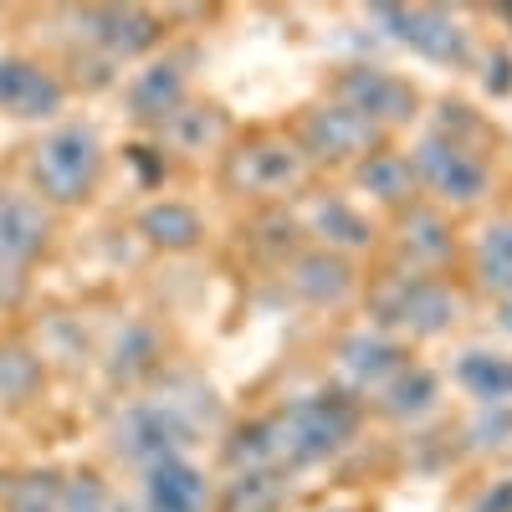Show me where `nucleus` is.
I'll return each mask as SVG.
<instances>
[{"label":"nucleus","instance_id":"nucleus-1","mask_svg":"<svg viewBox=\"0 0 512 512\" xmlns=\"http://www.w3.org/2000/svg\"><path fill=\"white\" fill-rule=\"evenodd\" d=\"M103 180V144L88 123H62L31 154V185L52 205H82Z\"/></svg>","mask_w":512,"mask_h":512},{"label":"nucleus","instance_id":"nucleus-2","mask_svg":"<svg viewBox=\"0 0 512 512\" xmlns=\"http://www.w3.org/2000/svg\"><path fill=\"white\" fill-rule=\"evenodd\" d=\"M272 425H277L282 461L287 466H313V461L333 456L359 431V405L344 390H323V395L292 400L282 415H272Z\"/></svg>","mask_w":512,"mask_h":512},{"label":"nucleus","instance_id":"nucleus-3","mask_svg":"<svg viewBox=\"0 0 512 512\" xmlns=\"http://www.w3.org/2000/svg\"><path fill=\"white\" fill-rule=\"evenodd\" d=\"M190 446V420L180 415L175 400H159V405H134L118 420V456H128L134 466H159V461H175Z\"/></svg>","mask_w":512,"mask_h":512},{"label":"nucleus","instance_id":"nucleus-4","mask_svg":"<svg viewBox=\"0 0 512 512\" xmlns=\"http://www.w3.org/2000/svg\"><path fill=\"white\" fill-rule=\"evenodd\" d=\"M374 21L390 26L395 41L431 62H466V31L451 11L436 6H374Z\"/></svg>","mask_w":512,"mask_h":512},{"label":"nucleus","instance_id":"nucleus-5","mask_svg":"<svg viewBox=\"0 0 512 512\" xmlns=\"http://www.w3.org/2000/svg\"><path fill=\"white\" fill-rule=\"evenodd\" d=\"M379 323H390V328H405V333H420V338H431V333H446L456 323V297L431 282V277H400L395 287H384L379 292Z\"/></svg>","mask_w":512,"mask_h":512},{"label":"nucleus","instance_id":"nucleus-6","mask_svg":"<svg viewBox=\"0 0 512 512\" xmlns=\"http://www.w3.org/2000/svg\"><path fill=\"white\" fill-rule=\"evenodd\" d=\"M415 180H425L441 200H456V205H472L482 190H487V164L472 154V149H461L451 139H425L415 149Z\"/></svg>","mask_w":512,"mask_h":512},{"label":"nucleus","instance_id":"nucleus-7","mask_svg":"<svg viewBox=\"0 0 512 512\" xmlns=\"http://www.w3.org/2000/svg\"><path fill=\"white\" fill-rule=\"evenodd\" d=\"M47 236H52V221L36 195L0 190V272H11V277L26 272L47 251Z\"/></svg>","mask_w":512,"mask_h":512},{"label":"nucleus","instance_id":"nucleus-8","mask_svg":"<svg viewBox=\"0 0 512 512\" xmlns=\"http://www.w3.org/2000/svg\"><path fill=\"white\" fill-rule=\"evenodd\" d=\"M77 36L93 41L108 57H139L159 41V21L139 6H93V11H77Z\"/></svg>","mask_w":512,"mask_h":512},{"label":"nucleus","instance_id":"nucleus-9","mask_svg":"<svg viewBox=\"0 0 512 512\" xmlns=\"http://www.w3.org/2000/svg\"><path fill=\"white\" fill-rule=\"evenodd\" d=\"M338 98L344 108L364 113L369 123H405L415 113V88L400 82L395 72H379V67H354L338 77Z\"/></svg>","mask_w":512,"mask_h":512},{"label":"nucleus","instance_id":"nucleus-10","mask_svg":"<svg viewBox=\"0 0 512 512\" xmlns=\"http://www.w3.org/2000/svg\"><path fill=\"white\" fill-rule=\"evenodd\" d=\"M62 82L26 57H0V113L11 118H52L62 113Z\"/></svg>","mask_w":512,"mask_h":512},{"label":"nucleus","instance_id":"nucleus-11","mask_svg":"<svg viewBox=\"0 0 512 512\" xmlns=\"http://www.w3.org/2000/svg\"><path fill=\"white\" fill-rule=\"evenodd\" d=\"M303 144H308V154H318V159H354V154H369V149L379 144V123H369L364 113H354V108H344V103H333V108L308 113Z\"/></svg>","mask_w":512,"mask_h":512},{"label":"nucleus","instance_id":"nucleus-12","mask_svg":"<svg viewBox=\"0 0 512 512\" xmlns=\"http://www.w3.org/2000/svg\"><path fill=\"white\" fill-rule=\"evenodd\" d=\"M205 507H210V482L185 456L144 472V512H205Z\"/></svg>","mask_w":512,"mask_h":512},{"label":"nucleus","instance_id":"nucleus-13","mask_svg":"<svg viewBox=\"0 0 512 512\" xmlns=\"http://www.w3.org/2000/svg\"><path fill=\"white\" fill-rule=\"evenodd\" d=\"M297 175H303V159H297L287 144H251L241 149V159L231 164V180L256 190V195H277V190H292Z\"/></svg>","mask_w":512,"mask_h":512},{"label":"nucleus","instance_id":"nucleus-14","mask_svg":"<svg viewBox=\"0 0 512 512\" xmlns=\"http://www.w3.org/2000/svg\"><path fill=\"white\" fill-rule=\"evenodd\" d=\"M344 374L359 384V390H384L395 374H405V349L395 344V338H379V333H359L344 344Z\"/></svg>","mask_w":512,"mask_h":512},{"label":"nucleus","instance_id":"nucleus-15","mask_svg":"<svg viewBox=\"0 0 512 512\" xmlns=\"http://www.w3.org/2000/svg\"><path fill=\"white\" fill-rule=\"evenodd\" d=\"M180 103H185V72L175 62H159V67L139 72L134 88H128V108H134V118H144V123L175 118Z\"/></svg>","mask_w":512,"mask_h":512},{"label":"nucleus","instance_id":"nucleus-16","mask_svg":"<svg viewBox=\"0 0 512 512\" xmlns=\"http://www.w3.org/2000/svg\"><path fill=\"white\" fill-rule=\"evenodd\" d=\"M292 287L308 297V303H344V297L354 292V272L344 256H333V251H308L303 262L292 267Z\"/></svg>","mask_w":512,"mask_h":512},{"label":"nucleus","instance_id":"nucleus-17","mask_svg":"<svg viewBox=\"0 0 512 512\" xmlns=\"http://www.w3.org/2000/svg\"><path fill=\"white\" fill-rule=\"evenodd\" d=\"M456 384L482 405H512V359L472 349V354L456 359Z\"/></svg>","mask_w":512,"mask_h":512},{"label":"nucleus","instance_id":"nucleus-18","mask_svg":"<svg viewBox=\"0 0 512 512\" xmlns=\"http://www.w3.org/2000/svg\"><path fill=\"white\" fill-rule=\"evenodd\" d=\"M41 379H47V364H41L36 349H26V344H0V405L21 410L26 400H36Z\"/></svg>","mask_w":512,"mask_h":512},{"label":"nucleus","instance_id":"nucleus-19","mask_svg":"<svg viewBox=\"0 0 512 512\" xmlns=\"http://www.w3.org/2000/svg\"><path fill=\"white\" fill-rule=\"evenodd\" d=\"M139 231L154 246H164V251H190L200 241V216L190 205H180V200H154L139 216Z\"/></svg>","mask_w":512,"mask_h":512},{"label":"nucleus","instance_id":"nucleus-20","mask_svg":"<svg viewBox=\"0 0 512 512\" xmlns=\"http://www.w3.org/2000/svg\"><path fill=\"white\" fill-rule=\"evenodd\" d=\"M154 364H159V338H154V328H149V323H128V328L118 333V344H113L108 374H113L118 384H128V379L154 374Z\"/></svg>","mask_w":512,"mask_h":512},{"label":"nucleus","instance_id":"nucleus-21","mask_svg":"<svg viewBox=\"0 0 512 512\" xmlns=\"http://www.w3.org/2000/svg\"><path fill=\"white\" fill-rule=\"evenodd\" d=\"M67 497V477L41 466V472H21L6 487V512H62Z\"/></svg>","mask_w":512,"mask_h":512},{"label":"nucleus","instance_id":"nucleus-22","mask_svg":"<svg viewBox=\"0 0 512 512\" xmlns=\"http://www.w3.org/2000/svg\"><path fill=\"white\" fill-rule=\"evenodd\" d=\"M384 410H390L395 420H415V415H425L436 405V395H441V384H436V374H425V369H405V374H395L390 384H384Z\"/></svg>","mask_w":512,"mask_h":512},{"label":"nucleus","instance_id":"nucleus-23","mask_svg":"<svg viewBox=\"0 0 512 512\" xmlns=\"http://www.w3.org/2000/svg\"><path fill=\"white\" fill-rule=\"evenodd\" d=\"M359 185L369 190V195H379V200H410V190H415V164L405 159V154H369L364 159V169H359Z\"/></svg>","mask_w":512,"mask_h":512},{"label":"nucleus","instance_id":"nucleus-24","mask_svg":"<svg viewBox=\"0 0 512 512\" xmlns=\"http://www.w3.org/2000/svg\"><path fill=\"white\" fill-rule=\"evenodd\" d=\"M287 497V482L277 477V466H262V472H241L231 482L226 512H277Z\"/></svg>","mask_w":512,"mask_h":512},{"label":"nucleus","instance_id":"nucleus-25","mask_svg":"<svg viewBox=\"0 0 512 512\" xmlns=\"http://www.w3.org/2000/svg\"><path fill=\"white\" fill-rule=\"evenodd\" d=\"M482 282L512 297V221H497L482 236Z\"/></svg>","mask_w":512,"mask_h":512},{"label":"nucleus","instance_id":"nucleus-26","mask_svg":"<svg viewBox=\"0 0 512 512\" xmlns=\"http://www.w3.org/2000/svg\"><path fill=\"white\" fill-rule=\"evenodd\" d=\"M405 251H410V262H446L451 256V231L436 221V216H410L405 221Z\"/></svg>","mask_w":512,"mask_h":512},{"label":"nucleus","instance_id":"nucleus-27","mask_svg":"<svg viewBox=\"0 0 512 512\" xmlns=\"http://www.w3.org/2000/svg\"><path fill=\"white\" fill-rule=\"evenodd\" d=\"M318 231L328 236V241H338V246H369V221L359 216L354 205H344V200H328V205H318Z\"/></svg>","mask_w":512,"mask_h":512},{"label":"nucleus","instance_id":"nucleus-28","mask_svg":"<svg viewBox=\"0 0 512 512\" xmlns=\"http://www.w3.org/2000/svg\"><path fill=\"white\" fill-rule=\"evenodd\" d=\"M62 512H123L108 492V482L98 472H72L67 477V497H62Z\"/></svg>","mask_w":512,"mask_h":512},{"label":"nucleus","instance_id":"nucleus-29","mask_svg":"<svg viewBox=\"0 0 512 512\" xmlns=\"http://www.w3.org/2000/svg\"><path fill=\"white\" fill-rule=\"evenodd\" d=\"M466 436H472V446H507V436H512V405H482V415L472 420V431H466Z\"/></svg>","mask_w":512,"mask_h":512},{"label":"nucleus","instance_id":"nucleus-30","mask_svg":"<svg viewBox=\"0 0 512 512\" xmlns=\"http://www.w3.org/2000/svg\"><path fill=\"white\" fill-rule=\"evenodd\" d=\"M472 512H512V482H497V492H487Z\"/></svg>","mask_w":512,"mask_h":512},{"label":"nucleus","instance_id":"nucleus-31","mask_svg":"<svg viewBox=\"0 0 512 512\" xmlns=\"http://www.w3.org/2000/svg\"><path fill=\"white\" fill-rule=\"evenodd\" d=\"M502 328L512 333V297H507V308H502Z\"/></svg>","mask_w":512,"mask_h":512}]
</instances>
